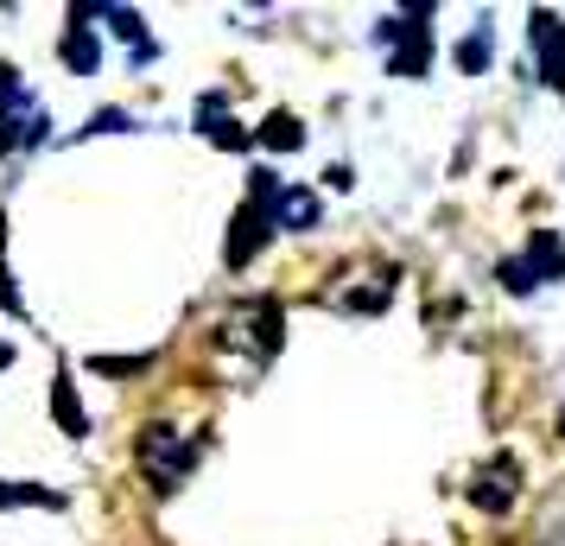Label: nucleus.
Listing matches in <instances>:
<instances>
[{
	"mask_svg": "<svg viewBox=\"0 0 565 546\" xmlns=\"http://www.w3.org/2000/svg\"><path fill=\"white\" fill-rule=\"evenodd\" d=\"M521 267L534 274V287H540V280H565V248H559V235H553V229H540L534 242H527Z\"/></svg>",
	"mask_w": 565,
	"mask_h": 546,
	"instance_id": "obj_7",
	"label": "nucleus"
},
{
	"mask_svg": "<svg viewBox=\"0 0 565 546\" xmlns=\"http://www.w3.org/2000/svg\"><path fill=\"white\" fill-rule=\"evenodd\" d=\"M7 502H45V508H57V495L32 490V483H0V508H7Z\"/></svg>",
	"mask_w": 565,
	"mask_h": 546,
	"instance_id": "obj_15",
	"label": "nucleus"
},
{
	"mask_svg": "<svg viewBox=\"0 0 565 546\" xmlns=\"http://www.w3.org/2000/svg\"><path fill=\"white\" fill-rule=\"evenodd\" d=\"M230 229H235V235H230V248H223V260H230V267H248V260H255V248L267 242V235H274V210L248 197V204L235 210Z\"/></svg>",
	"mask_w": 565,
	"mask_h": 546,
	"instance_id": "obj_3",
	"label": "nucleus"
},
{
	"mask_svg": "<svg viewBox=\"0 0 565 546\" xmlns=\"http://www.w3.org/2000/svg\"><path fill=\"white\" fill-rule=\"evenodd\" d=\"M89 128H96V133H128L134 121H128V115H121V108H103V115H96Z\"/></svg>",
	"mask_w": 565,
	"mask_h": 546,
	"instance_id": "obj_17",
	"label": "nucleus"
},
{
	"mask_svg": "<svg viewBox=\"0 0 565 546\" xmlns=\"http://www.w3.org/2000/svg\"><path fill=\"white\" fill-rule=\"evenodd\" d=\"M96 375H140V368H153V356H96Z\"/></svg>",
	"mask_w": 565,
	"mask_h": 546,
	"instance_id": "obj_14",
	"label": "nucleus"
},
{
	"mask_svg": "<svg viewBox=\"0 0 565 546\" xmlns=\"http://www.w3.org/2000/svg\"><path fill=\"white\" fill-rule=\"evenodd\" d=\"M495 280H502L509 292H534V274H527L521 260H502V267H495Z\"/></svg>",
	"mask_w": 565,
	"mask_h": 546,
	"instance_id": "obj_16",
	"label": "nucleus"
},
{
	"mask_svg": "<svg viewBox=\"0 0 565 546\" xmlns=\"http://www.w3.org/2000/svg\"><path fill=\"white\" fill-rule=\"evenodd\" d=\"M13 89H20V71H13V64H0V103H7Z\"/></svg>",
	"mask_w": 565,
	"mask_h": 546,
	"instance_id": "obj_19",
	"label": "nucleus"
},
{
	"mask_svg": "<svg viewBox=\"0 0 565 546\" xmlns=\"http://www.w3.org/2000/svg\"><path fill=\"white\" fill-rule=\"evenodd\" d=\"M274 223H280V229H318V197H311V191H280Z\"/></svg>",
	"mask_w": 565,
	"mask_h": 546,
	"instance_id": "obj_9",
	"label": "nucleus"
},
{
	"mask_svg": "<svg viewBox=\"0 0 565 546\" xmlns=\"http://www.w3.org/2000/svg\"><path fill=\"white\" fill-rule=\"evenodd\" d=\"M198 133H204V140H216V147H230V153H242V147H248V128H235V121H230L223 96H204V103H198Z\"/></svg>",
	"mask_w": 565,
	"mask_h": 546,
	"instance_id": "obj_6",
	"label": "nucleus"
},
{
	"mask_svg": "<svg viewBox=\"0 0 565 546\" xmlns=\"http://www.w3.org/2000/svg\"><path fill=\"white\" fill-rule=\"evenodd\" d=\"M0 306H7V312L20 306V299H13V280H7V267H0Z\"/></svg>",
	"mask_w": 565,
	"mask_h": 546,
	"instance_id": "obj_20",
	"label": "nucleus"
},
{
	"mask_svg": "<svg viewBox=\"0 0 565 546\" xmlns=\"http://www.w3.org/2000/svg\"><path fill=\"white\" fill-rule=\"evenodd\" d=\"M514 495H521V464H514V458H495V470H483V477L470 483V502H477L483 515H509Z\"/></svg>",
	"mask_w": 565,
	"mask_h": 546,
	"instance_id": "obj_4",
	"label": "nucleus"
},
{
	"mask_svg": "<svg viewBox=\"0 0 565 546\" xmlns=\"http://www.w3.org/2000/svg\"><path fill=\"white\" fill-rule=\"evenodd\" d=\"M52 414H57V426H64L71 439H83V432H89V414H83L77 382H71V375H57V382H52Z\"/></svg>",
	"mask_w": 565,
	"mask_h": 546,
	"instance_id": "obj_8",
	"label": "nucleus"
},
{
	"mask_svg": "<svg viewBox=\"0 0 565 546\" xmlns=\"http://www.w3.org/2000/svg\"><path fill=\"white\" fill-rule=\"evenodd\" d=\"M534 52H540V77L565 89V26L559 13H534Z\"/></svg>",
	"mask_w": 565,
	"mask_h": 546,
	"instance_id": "obj_5",
	"label": "nucleus"
},
{
	"mask_svg": "<svg viewBox=\"0 0 565 546\" xmlns=\"http://www.w3.org/2000/svg\"><path fill=\"white\" fill-rule=\"evenodd\" d=\"M20 140H26V128H20V121H13V115H0V153H13V147H20Z\"/></svg>",
	"mask_w": 565,
	"mask_h": 546,
	"instance_id": "obj_18",
	"label": "nucleus"
},
{
	"mask_svg": "<svg viewBox=\"0 0 565 546\" xmlns=\"http://www.w3.org/2000/svg\"><path fill=\"white\" fill-rule=\"evenodd\" d=\"M0 242H7V210H0Z\"/></svg>",
	"mask_w": 565,
	"mask_h": 546,
	"instance_id": "obj_22",
	"label": "nucleus"
},
{
	"mask_svg": "<svg viewBox=\"0 0 565 546\" xmlns=\"http://www.w3.org/2000/svg\"><path fill=\"white\" fill-rule=\"evenodd\" d=\"M64 64H71L77 77H89V71L103 64V45H96V32H89V26H71V32H64Z\"/></svg>",
	"mask_w": 565,
	"mask_h": 546,
	"instance_id": "obj_10",
	"label": "nucleus"
},
{
	"mask_svg": "<svg viewBox=\"0 0 565 546\" xmlns=\"http://www.w3.org/2000/svg\"><path fill=\"white\" fill-rule=\"evenodd\" d=\"M426 20H433V7H419L413 20H394V26H382V39L394 45V77H426V64H433V32H426Z\"/></svg>",
	"mask_w": 565,
	"mask_h": 546,
	"instance_id": "obj_2",
	"label": "nucleus"
},
{
	"mask_svg": "<svg viewBox=\"0 0 565 546\" xmlns=\"http://www.w3.org/2000/svg\"><path fill=\"white\" fill-rule=\"evenodd\" d=\"M483 64H489V26H477V32L458 45V71H470V77H477Z\"/></svg>",
	"mask_w": 565,
	"mask_h": 546,
	"instance_id": "obj_13",
	"label": "nucleus"
},
{
	"mask_svg": "<svg viewBox=\"0 0 565 546\" xmlns=\"http://www.w3.org/2000/svg\"><path fill=\"white\" fill-rule=\"evenodd\" d=\"M191 464H198V451H191L172 426H147V432H140V470H147L153 490H179L184 477H191Z\"/></svg>",
	"mask_w": 565,
	"mask_h": 546,
	"instance_id": "obj_1",
	"label": "nucleus"
},
{
	"mask_svg": "<svg viewBox=\"0 0 565 546\" xmlns=\"http://www.w3.org/2000/svg\"><path fill=\"white\" fill-rule=\"evenodd\" d=\"M260 350V356H274L280 350V306H260L255 312V338H248Z\"/></svg>",
	"mask_w": 565,
	"mask_h": 546,
	"instance_id": "obj_12",
	"label": "nucleus"
},
{
	"mask_svg": "<svg viewBox=\"0 0 565 546\" xmlns=\"http://www.w3.org/2000/svg\"><path fill=\"white\" fill-rule=\"evenodd\" d=\"M559 432H565V407H559Z\"/></svg>",
	"mask_w": 565,
	"mask_h": 546,
	"instance_id": "obj_23",
	"label": "nucleus"
},
{
	"mask_svg": "<svg viewBox=\"0 0 565 546\" xmlns=\"http://www.w3.org/2000/svg\"><path fill=\"white\" fill-rule=\"evenodd\" d=\"M299 140H306V133H299V115H286V108L260 121V147H274V153H292Z\"/></svg>",
	"mask_w": 565,
	"mask_h": 546,
	"instance_id": "obj_11",
	"label": "nucleus"
},
{
	"mask_svg": "<svg viewBox=\"0 0 565 546\" xmlns=\"http://www.w3.org/2000/svg\"><path fill=\"white\" fill-rule=\"evenodd\" d=\"M7 363H13V350H7V343H0V368H7Z\"/></svg>",
	"mask_w": 565,
	"mask_h": 546,
	"instance_id": "obj_21",
	"label": "nucleus"
}]
</instances>
